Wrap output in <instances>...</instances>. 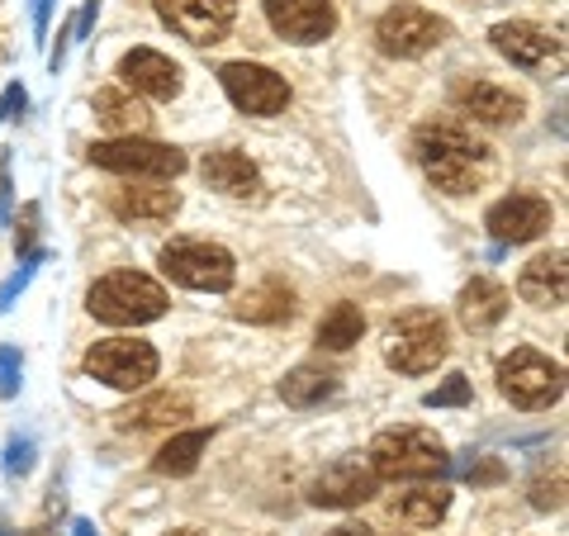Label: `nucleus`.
Masks as SVG:
<instances>
[{"label": "nucleus", "instance_id": "nucleus-19", "mask_svg": "<svg viewBox=\"0 0 569 536\" xmlns=\"http://www.w3.org/2000/svg\"><path fill=\"white\" fill-rule=\"evenodd\" d=\"M518 295L537 309H560L565 295H569V266H565V252H541L537 261L522 266L518 276Z\"/></svg>", "mask_w": 569, "mask_h": 536}, {"label": "nucleus", "instance_id": "nucleus-25", "mask_svg": "<svg viewBox=\"0 0 569 536\" xmlns=\"http://www.w3.org/2000/svg\"><path fill=\"white\" fill-rule=\"evenodd\" d=\"M209 427H190V433H176L162 451H157L152 466L162 470V475H190L194 466H200V456H204V446H209Z\"/></svg>", "mask_w": 569, "mask_h": 536}, {"label": "nucleus", "instance_id": "nucleus-6", "mask_svg": "<svg viewBox=\"0 0 569 536\" xmlns=\"http://www.w3.org/2000/svg\"><path fill=\"white\" fill-rule=\"evenodd\" d=\"M447 324L432 309H408L395 328H389L385 343V361L403 370V375H427L447 361Z\"/></svg>", "mask_w": 569, "mask_h": 536}, {"label": "nucleus", "instance_id": "nucleus-9", "mask_svg": "<svg viewBox=\"0 0 569 536\" xmlns=\"http://www.w3.org/2000/svg\"><path fill=\"white\" fill-rule=\"evenodd\" d=\"M86 370L110 389H142L148 380H157V351L138 337H104L86 351Z\"/></svg>", "mask_w": 569, "mask_h": 536}, {"label": "nucleus", "instance_id": "nucleus-13", "mask_svg": "<svg viewBox=\"0 0 569 536\" xmlns=\"http://www.w3.org/2000/svg\"><path fill=\"white\" fill-rule=\"evenodd\" d=\"M550 200L546 195H531V190H512L508 200H498L489 214H485V228L498 247H522L531 238H541L550 228Z\"/></svg>", "mask_w": 569, "mask_h": 536}, {"label": "nucleus", "instance_id": "nucleus-31", "mask_svg": "<svg viewBox=\"0 0 569 536\" xmlns=\"http://www.w3.org/2000/svg\"><path fill=\"white\" fill-rule=\"evenodd\" d=\"M39 224H43V205H24L20 209V228H14V247L29 257L33 242H39Z\"/></svg>", "mask_w": 569, "mask_h": 536}, {"label": "nucleus", "instance_id": "nucleus-23", "mask_svg": "<svg viewBox=\"0 0 569 536\" xmlns=\"http://www.w3.org/2000/svg\"><path fill=\"white\" fill-rule=\"evenodd\" d=\"M96 119L114 138H142V133H148V119L152 115L133 100V91H100L96 96Z\"/></svg>", "mask_w": 569, "mask_h": 536}, {"label": "nucleus", "instance_id": "nucleus-18", "mask_svg": "<svg viewBox=\"0 0 569 536\" xmlns=\"http://www.w3.org/2000/svg\"><path fill=\"white\" fill-rule=\"evenodd\" d=\"M200 176H204V186H209V190L228 195V200H252V195L261 190V171H257V162H252L247 152H238V148L209 152V157H204V167H200Z\"/></svg>", "mask_w": 569, "mask_h": 536}, {"label": "nucleus", "instance_id": "nucleus-34", "mask_svg": "<svg viewBox=\"0 0 569 536\" xmlns=\"http://www.w3.org/2000/svg\"><path fill=\"white\" fill-rule=\"evenodd\" d=\"M39 261H43V252H39V247H33V252L24 257V271H20V276H10V280H6V290H0V309H10L14 295H20L24 285L33 280V266H39Z\"/></svg>", "mask_w": 569, "mask_h": 536}, {"label": "nucleus", "instance_id": "nucleus-5", "mask_svg": "<svg viewBox=\"0 0 569 536\" xmlns=\"http://www.w3.org/2000/svg\"><path fill=\"white\" fill-rule=\"evenodd\" d=\"M162 271L186 285V290H204V295H223L233 290L238 280V261L228 247L204 242V238H176L171 247H162Z\"/></svg>", "mask_w": 569, "mask_h": 536}, {"label": "nucleus", "instance_id": "nucleus-33", "mask_svg": "<svg viewBox=\"0 0 569 536\" xmlns=\"http://www.w3.org/2000/svg\"><path fill=\"white\" fill-rule=\"evenodd\" d=\"M29 470H33V441L29 437H10V446H6V475L24 479Z\"/></svg>", "mask_w": 569, "mask_h": 536}, {"label": "nucleus", "instance_id": "nucleus-27", "mask_svg": "<svg viewBox=\"0 0 569 536\" xmlns=\"http://www.w3.org/2000/svg\"><path fill=\"white\" fill-rule=\"evenodd\" d=\"M361 332H366V314L356 309V304H337L332 314H323V324H318V347L347 351L361 343Z\"/></svg>", "mask_w": 569, "mask_h": 536}, {"label": "nucleus", "instance_id": "nucleus-35", "mask_svg": "<svg viewBox=\"0 0 569 536\" xmlns=\"http://www.w3.org/2000/svg\"><path fill=\"white\" fill-rule=\"evenodd\" d=\"M508 470H503V460H493V456H485V460H475V466H466V479L470 485H498Z\"/></svg>", "mask_w": 569, "mask_h": 536}, {"label": "nucleus", "instance_id": "nucleus-32", "mask_svg": "<svg viewBox=\"0 0 569 536\" xmlns=\"http://www.w3.org/2000/svg\"><path fill=\"white\" fill-rule=\"evenodd\" d=\"M20 370H24L20 351H14V347H0V399H14V395H20Z\"/></svg>", "mask_w": 569, "mask_h": 536}, {"label": "nucleus", "instance_id": "nucleus-40", "mask_svg": "<svg viewBox=\"0 0 569 536\" xmlns=\"http://www.w3.org/2000/svg\"><path fill=\"white\" fill-rule=\"evenodd\" d=\"M71 536H100V532H96L91 517H77V523H71Z\"/></svg>", "mask_w": 569, "mask_h": 536}, {"label": "nucleus", "instance_id": "nucleus-36", "mask_svg": "<svg viewBox=\"0 0 569 536\" xmlns=\"http://www.w3.org/2000/svg\"><path fill=\"white\" fill-rule=\"evenodd\" d=\"M24 105H29V96H24V86L14 81V86H6V96H0V123H14L24 115Z\"/></svg>", "mask_w": 569, "mask_h": 536}, {"label": "nucleus", "instance_id": "nucleus-26", "mask_svg": "<svg viewBox=\"0 0 569 536\" xmlns=\"http://www.w3.org/2000/svg\"><path fill=\"white\" fill-rule=\"evenodd\" d=\"M332 389H337V380L328 370H318V366H299V370H290L280 380V399L290 404V408H313V404H323V399H332Z\"/></svg>", "mask_w": 569, "mask_h": 536}, {"label": "nucleus", "instance_id": "nucleus-15", "mask_svg": "<svg viewBox=\"0 0 569 536\" xmlns=\"http://www.w3.org/2000/svg\"><path fill=\"white\" fill-rule=\"evenodd\" d=\"M261 10L271 29L290 43H323L337 29L332 0H261Z\"/></svg>", "mask_w": 569, "mask_h": 536}, {"label": "nucleus", "instance_id": "nucleus-28", "mask_svg": "<svg viewBox=\"0 0 569 536\" xmlns=\"http://www.w3.org/2000/svg\"><path fill=\"white\" fill-rule=\"evenodd\" d=\"M447 508H451V494L447 489H413V494H403L399 504H395V513L403 517L408 527H437L441 517H447Z\"/></svg>", "mask_w": 569, "mask_h": 536}, {"label": "nucleus", "instance_id": "nucleus-37", "mask_svg": "<svg viewBox=\"0 0 569 536\" xmlns=\"http://www.w3.org/2000/svg\"><path fill=\"white\" fill-rule=\"evenodd\" d=\"M71 43H77V24L67 20V24L58 29V43H52V52H48V71H52V77H58V71H62V62H67V48H71Z\"/></svg>", "mask_w": 569, "mask_h": 536}, {"label": "nucleus", "instance_id": "nucleus-8", "mask_svg": "<svg viewBox=\"0 0 569 536\" xmlns=\"http://www.w3.org/2000/svg\"><path fill=\"white\" fill-rule=\"evenodd\" d=\"M91 162L119 176H162L167 181V176L186 171V152L152 138H104V142H91Z\"/></svg>", "mask_w": 569, "mask_h": 536}, {"label": "nucleus", "instance_id": "nucleus-22", "mask_svg": "<svg viewBox=\"0 0 569 536\" xmlns=\"http://www.w3.org/2000/svg\"><path fill=\"white\" fill-rule=\"evenodd\" d=\"M233 314L242 318V324H290L295 318V290L284 280H261L257 290H247Z\"/></svg>", "mask_w": 569, "mask_h": 536}, {"label": "nucleus", "instance_id": "nucleus-24", "mask_svg": "<svg viewBox=\"0 0 569 536\" xmlns=\"http://www.w3.org/2000/svg\"><path fill=\"white\" fill-rule=\"evenodd\" d=\"M190 414H194V404L186 395H171V389H167V395H148L142 404H133L129 414L119 418V427H129V433H133V427H138V433H142V427H176V423H186Z\"/></svg>", "mask_w": 569, "mask_h": 536}, {"label": "nucleus", "instance_id": "nucleus-21", "mask_svg": "<svg viewBox=\"0 0 569 536\" xmlns=\"http://www.w3.org/2000/svg\"><path fill=\"white\" fill-rule=\"evenodd\" d=\"M110 209L119 214L123 224H162L181 209V195L176 190H152V186H123L110 195Z\"/></svg>", "mask_w": 569, "mask_h": 536}, {"label": "nucleus", "instance_id": "nucleus-41", "mask_svg": "<svg viewBox=\"0 0 569 536\" xmlns=\"http://www.w3.org/2000/svg\"><path fill=\"white\" fill-rule=\"evenodd\" d=\"M328 536H370V527H356V523H347V527H337V532H328Z\"/></svg>", "mask_w": 569, "mask_h": 536}, {"label": "nucleus", "instance_id": "nucleus-17", "mask_svg": "<svg viewBox=\"0 0 569 536\" xmlns=\"http://www.w3.org/2000/svg\"><path fill=\"white\" fill-rule=\"evenodd\" d=\"M493 48L503 52V58L512 67H541L546 58H560L565 43H560V33H550L541 24H531V20H503V24H493Z\"/></svg>", "mask_w": 569, "mask_h": 536}, {"label": "nucleus", "instance_id": "nucleus-4", "mask_svg": "<svg viewBox=\"0 0 569 536\" xmlns=\"http://www.w3.org/2000/svg\"><path fill=\"white\" fill-rule=\"evenodd\" d=\"M498 389L512 408H550L565 395V370L560 361H550L537 347H512L503 361H498Z\"/></svg>", "mask_w": 569, "mask_h": 536}, {"label": "nucleus", "instance_id": "nucleus-38", "mask_svg": "<svg viewBox=\"0 0 569 536\" xmlns=\"http://www.w3.org/2000/svg\"><path fill=\"white\" fill-rule=\"evenodd\" d=\"M96 14H100V0H81V10L71 14V24H77V43L91 39V29H96Z\"/></svg>", "mask_w": 569, "mask_h": 536}, {"label": "nucleus", "instance_id": "nucleus-30", "mask_svg": "<svg viewBox=\"0 0 569 536\" xmlns=\"http://www.w3.org/2000/svg\"><path fill=\"white\" fill-rule=\"evenodd\" d=\"M531 504H537L541 513L565 508V470H556V475H537V479H531Z\"/></svg>", "mask_w": 569, "mask_h": 536}, {"label": "nucleus", "instance_id": "nucleus-12", "mask_svg": "<svg viewBox=\"0 0 569 536\" xmlns=\"http://www.w3.org/2000/svg\"><path fill=\"white\" fill-rule=\"evenodd\" d=\"M451 105L466 123H485V129L518 123L527 110V100L518 91H508V86H498V81H485V77H460L451 86Z\"/></svg>", "mask_w": 569, "mask_h": 536}, {"label": "nucleus", "instance_id": "nucleus-20", "mask_svg": "<svg viewBox=\"0 0 569 536\" xmlns=\"http://www.w3.org/2000/svg\"><path fill=\"white\" fill-rule=\"evenodd\" d=\"M508 290L498 280H489V276H475L466 290H460V299H456V314H460V324H466L470 332H489V328H498L508 318Z\"/></svg>", "mask_w": 569, "mask_h": 536}, {"label": "nucleus", "instance_id": "nucleus-29", "mask_svg": "<svg viewBox=\"0 0 569 536\" xmlns=\"http://www.w3.org/2000/svg\"><path fill=\"white\" fill-rule=\"evenodd\" d=\"M422 404L427 408H460V404H470V380H466V375H447V385L427 389Z\"/></svg>", "mask_w": 569, "mask_h": 536}, {"label": "nucleus", "instance_id": "nucleus-3", "mask_svg": "<svg viewBox=\"0 0 569 536\" xmlns=\"http://www.w3.org/2000/svg\"><path fill=\"white\" fill-rule=\"evenodd\" d=\"M370 470L380 479H441L451 470V456L427 427H389L370 441Z\"/></svg>", "mask_w": 569, "mask_h": 536}, {"label": "nucleus", "instance_id": "nucleus-16", "mask_svg": "<svg viewBox=\"0 0 569 536\" xmlns=\"http://www.w3.org/2000/svg\"><path fill=\"white\" fill-rule=\"evenodd\" d=\"M119 81L129 86L133 96L148 100H176L181 96V67H176L167 52L157 48H133L119 58Z\"/></svg>", "mask_w": 569, "mask_h": 536}, {"label": "nucleus", "instance_id": "nucleus-10", "mask_svg": "<svg viewBox=\"0 0 569 536\" xmlns=\"http://www.w3.org/2000/svg\"><path fill=\"white\" fill-rule=\"evenodd\" d=\"M219 81L242 115L266 119V115H280L284 105H290V81L261 62H228V67H219Z\"/></svg>", "mask_w": 569, "mask_h": 536}, {"label": "nucleus", "instance_id": "nucleus-2", "mask_svg": "<svg viewBox=\"0 0 569 536\" xmlns=\"http://www.w3.org/2000/svg\"><path fill=\"white\" fill-rule=\"evenodd\" d=\"M167 290L142 271H110L86 290V309L110 328H142L167 314Z\"/></svg>", "mask_w": 569, "mask_h": 536}, {"label": "nucleus", "instance_id": "nucleus-42", "mask_svg": "<svg viewBox=\"0 0 569 536\" xmlns=\"http://www.w3.org/2000/svg\"><path fill=\"white\" fill-rule=\"evenodd\" d=\"M167 536H204V532H194V527H181V532H167Z\"/></svg>", "mask_w": 569, "mask_h": 536}, {"label": "nucleus", "instance_id": "nucleus-1", "mask_svg": "<svg viewBox=\"0 0 569 536\" xmlns=\"http://www.w3.org/2000/svg\"><path fill=\"white\" fill-rule=\"evenodd\" d=\"M413 157L441 195H475L493 167V148L466 119H432L413 133Z\"/></svg>", "mask_w": 569, "mask_h": 536}, {"label": "nucleus", "instance_id": "nucleus-14", "mask_svg": "<svg viewBox=\"0 0 569 536\" xmlns=\"http://www.w3.org/2000/svg\"><path fill=\"white\" fill-rule=\"evenodd\" d=\"M380 494V475L366 466V460H337V466H328L323 475L309 485V504L313 508H361L370 504V498Z\"/></svg>", "mask_w": 569, "mask_h": 536}, {"label": "nucleus", "instance_id": "nucleus-7", "mask_svg": "<svg viewBox=\"0 0 569 536\" xmlns=\"http://www.w3.org/2000/svg\"><path fill=\"white\" fill-rule=\"evenodd\" d=\"M451 24L441 20V14L422 10V6H408V0H399V6H389L380 14L376 24V48L385 52V58H422V52H432L437 43H447Z\"/></svg>", "mask_w": 569, "mask_h": 536}, {"label": "nucleus", "instance_id": "nucleus-39", "mask_svg": "<svg viewBox=\"0 0 569 536\" xmlns=\"http://www.w3.org/2000/svg\"><path fill=\"white\" fill-rule=\"evenodd\" d=\"M33 10V39H48V14H52V0H29Z\"/></svg>", "mask_w": 569, "mask_h": 536}, {"label": "nucleus", "instance_id": "nucleus-11", "mask_svg": "<svg viewBox=\"0 0 569 536\" xmlns=\"http://www.w3.org/2000/svg\"><path fill=\"white\" fill-rule=\"evenodd\" d=\"M157 14L171 33H181L186 43H219L238 20V0H157Z\"/></svg>", "mask_w": 569, "mask_h": 536}]
</instances>
